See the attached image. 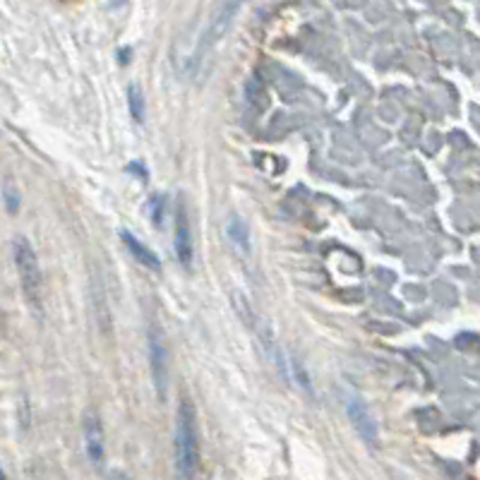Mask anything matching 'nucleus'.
I'll use <instances>...</instances> for the list:
<instances>
[{"label": "nucleus", "mask_w": 480, "mask_h": 480, "mask_svg": "<svg viewBox=\"0 0 480 480\" xmlns=\"http://www.w3.org/2000/svg\"><path fill=\"white\" fill-rule=\"evenodd\" d=\"M238 8H240V0H216V3H214L212 15H209L207 24H204L200 39L195 41L190 53H185V58L178 60V70H181L183 75H190V77L195 75L197 65L202 63L207 50L228 32V27H231Z\"/></svg>", "instance_id": "nucleus-1"}, {"label": "nucleus", "mask_w": 480, "mask_h": 480, "mask_svg": "<svg viewBox=\"0 0 480 480\" xmlns=\"http://www.w3.org/2000/svg\"><path fill=\"white\" fill-rule=\"evenodd\" d=\"M173 452H176V471L181 478H192L200 466V437L192 403L181 399L176 413V432H173Z\"/></svg>", "instance_id": "nucleus-2"}, {"label": "nucleus", "mask_w": 480, "mask_h": 480, "mask_svg": "<svg viewBox=\"0 0 480 480\" xmlns=\"http://www.w3.org/2000/svg\"><path fill=\"white\" fill-rule=\"evenodd\" d=\"M12 248H15V264H17L19 284H22L24 298H27V303L32 305L34 313H41V310H44V281H41L37 252H34L32 243H29L24 236L15 238Z\"/></svg>", "instance_id": "nucleus-3"}, {"label": "nucleus", "mask_w": 480, "mask_h": 480, "mask_svg": "<svg viewBox=\"0 0 480 480\" xmlns=\"http://www.w3.org/2000/svg\"><path fill=\"white\" fill-rule=\"evenodd\" d=\"M147 346H149V372L151 385H154L159 399H166L168 389V346L161 326L156 322H149L147 329Z\"/></svg>", "instance_id": "nucleus-4"}, {"label": "nucleus", "mask_w": 480, "mask_h": 480, "mask_svg": "<svg viewBox=\"0 0 480 480\" xmlns=\"http://www.w3.org/2000/svg\"><path fill=\"white\" fill-rule=\"evenodd\" d=\"M346 413H349L351 423L356 425L358 435L367 444H372V447H375V444H377V425H375V418L370 416V411H367L365 403H362L358 396H346Z\"/></svg>", "instance_id": "nucleus-5"}, {"label": "nucleus", "mask_w": 480, "mask_h": 480, "mask_svg": "<svg viewBox=\"0 0 480 480\" xmlns=\"http://www.w3.org/2000/svg\"><path fill=\"white\" fill-rule=\"evenodd\" d=\"M84 449L91 463L104 461V427L96 413H86L84 418Z\"/></svg>", "instance_id": "nucleus-6"}, {"label": "nucleus", "mask_w": 480, "mask_h": 480, "mask_svg": "<svg viewBox=\"0 0 480 480\" xmlns=\"http://www.w3.org/2000/svg\"><path fill=\"white\" fill-rule=\"evenodd\" d=\"M176 255L183 267L185 269L192 267V238H190V226H187L183 202H178V214H176Z\"/></svg>", "instance_id": "nucleus-7"}, {"label": "nucleus", "mask_w": 480, "mask_h": 480, "mask_svg": "<svg viewBox=\"0 0 480 480\" xmlns=\"http://www.w3.org/2000/svg\"><path fill=\"white\" fill-rule=\"evenodd\" d=\"M120 240H122V245H125L127 250L132 252V257H137L140 259L145 267H149V269H154V272H159L161 269V262H159V257H156L154 252H151L149 248H145V245L140 243L132 233H127V231H120Z\"/></svg>", "instance_id": "nucleus-8"}, {"label": "nucleus", "mask_w": 480, "mask_h": 480, "mask_svg": "<svg viewBox=\"0 0 480 480\" xmlns=\"http://www.w3.org/2000/svg\"><path fill=\"white\" fill-rule=\"evenodd\" d=\"M228 238L233 240V245H236L238 250H243V252H248L250 250V240H248V226L243 223V219L238 216V214H231V219H228Z\"/></svg>", "instance_id": "nucleus-9"}, {"label": "nucleus", "mask_w": 480, "mask_h": 480, "mask_svg": "<svg viewBox=\"0 0 480 480\" xmlns=\"http://www.w3.org/2000/svg\"><path fill=\"white\" fill-rule=\"evenodd\" d=\"M127 99H130L132 118H135V122H142L145 120V96H142L140 84H130V89H127Z\"/></svg>", "instance_id": "nucleus-10"}]
</instances>
